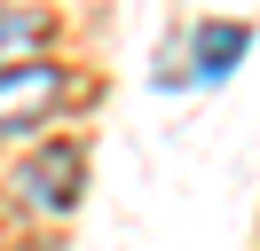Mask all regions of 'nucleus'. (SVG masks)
Here are the masks:
<instances>
[{"mask_svg": "<svg viewBox=\"0 0 260 251\" xmlns=\"http://www.w3.org/2000/svg\"><path fill=\"white\" fill-rule=\"evenodd\" d=\"M71 94H79V78H71L63 63H32V55L8 63V71H0V134H40Z\"/></svg>", "mask_w": 260, "mask_h": 251, "instance_id": "f257e3e1", "label": "nucleus"}, {"mask_svg": "<svg viewBox=\"0 0 260 251\" xmlns=\"http://www.w3.org/2000/svg\"><path fill=\"white\" fill-rule=\"evenodd\" d=\"M79 173H87L79 149H40L32 165L16 173V188H24L32 212H71V204H79Z\"/></svg>", "mask_w": 260, "mask_h": 251, "instance_id": "f03ea898", "label": "nucleus"}, {"mask_svg": "<svg viewBox=\"0 0 260 251\" xmlns=\"http://www.w3.org/2000/svg\"><path fill=\"white\" fill-rule=\"evenodd\" d=\"M244 55H252V24H197V31H189V63H197L205 87H221Z\"/></svg>", "mask_w": 260, "mask_h": 251, "instance_id": "7ed1b4c3", "label": "nucleus"}, {"mask_svg": "<svg viewBox=\"0 0 260 251\" xmlns=\"http://www.w3.org/2000/svg\"><path fill=\"white\" fill-rule=\"evenodd\" d=\"M40 31H48V16H40V8H0V71L24 63V47H32Z\"/></svg>", "mask_w": 260, "mask_h": 251, "instance_id": "20e7f679", "label": "nucleus"}]
</instances>
